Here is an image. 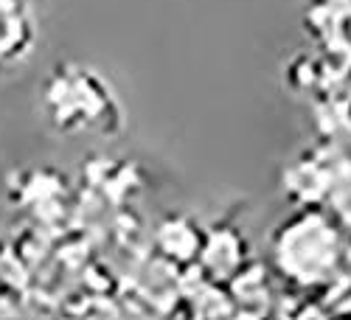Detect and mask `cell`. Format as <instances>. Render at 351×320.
I'll list each match as a JSON object with an SVG mask.
<instances>
[{
  "instance_id": "6da1fadb",
  "label": "cell",
  "mask_w": 351,
  "mask_h": 320,
  "mask_svg": "<svg viewBox=\"0 0 351 320\" xmlns=\"http://www.w3.org/2000/svg\"><path fill=\"white\" fill-rule=\"evenodd\" d=\"M28 20L23 17L20 0H0V60L20 56L25 37H28Z\"/></svg>"
}]
</instances>
